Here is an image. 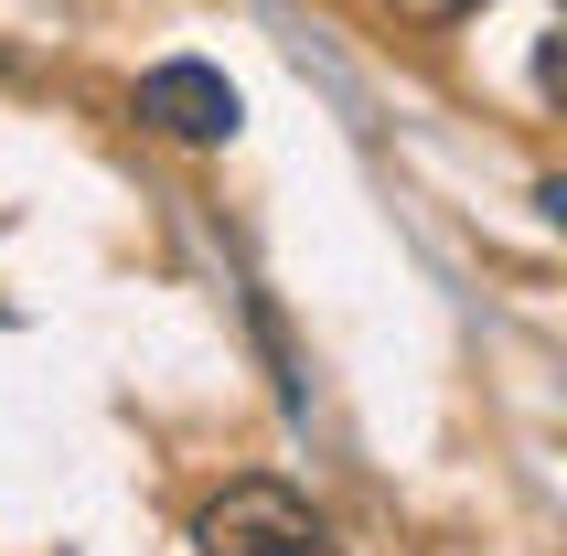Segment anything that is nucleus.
<instances>
[{
    "label": "nucleus",
    "mask_w": 567,
    "mask_h": 556,
    "mask_svg": "<svg viewBox=\"0 0 567 556\" xmlns=\"http://www.w3.org/2000/svg\"><path fill=\"white\" fill-rule=\"evenodd\" d=\"M193 546L204 556H332V535H321V514L289 493V482L247 471V482H225V493L193 514Z\"/></svg>",
    "instance_id": "f257e3e1"
},
{
    "label": "nucleus",
    "mask_w": 567,
    "mask_h": 556,
    "mask_svg": "<svg viewBox=\"0 0 567 556\" xmlns=\"http://www.w3.org/2000/svg\"><path fill=\"white\" fill-rule=\"evenodd\" d=\"M140 119H151L161 140H193V151H225V140H236V119H247V96L225 86L215 64L172 54V64H151V75H140Z\"/></svg>",
    "instance_id": "f03ea898"
},
{
    "label": "nucleus",
    "mask_w": 567,
    "mask_h": 556,
    "mask_svg": "<svg viewBox=\"0 0 567 556\" xmlns=\"http://www.w3.org/2000/svg\"><path fill=\"white\" fill-rule=\"evenodd\" d=\"M408 11H417V22H472L482 0H408Z\"/></svg>",
    "instance_id": "7ed1b4c3"
}]
</instances>
